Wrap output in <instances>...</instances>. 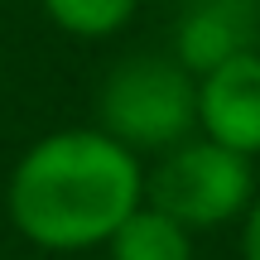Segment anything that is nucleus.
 Listing matches in <instances>:
<instances>
[{
    "label": "nucleus",
    "mask_w": 260,
    "mask_h": 260,
    "mask_svg": "<svg viewBox=\"0 0 260 260\" xmlns=\"http://www.w3.org/2000/svg\"><path fill=\"white\" fill-rule=\"evenodd\" d=\"M44 15L73 39H106L130 24L140 0H39Z\"/></svg>",
    "instance_id": "7"
},
{
    "label": "nucleus",
    "mask_w": 260,
    "mask_h": 260,
    "mask_svg": "<svg viewBox=\"0 0 260 260\" xmlns=\"http://www.w3.org/2000/svg\"><path fill=\"white\" fill-rule=\"evenodd\" d=\"M145 203L183 222L188 232H207L246 217V207L255 203V169L246 154L198 135L164 149L154 174L145 178Z\"/></svg>",
    "instance_id": "3"
},
{
    "label": "nucleus",
    "mask_w": 260,
    "mask_h": 260,
    "mask_svg": "<svg viewBox=\"0 0 260 260\" xmlns=\"http://www.w3.org/2000/svg\"><path fill=\"white\" fill-rule=\"evenodd\" d=\"M145 203L140 154L106 130H53L15 159L5 183L10 222L39 251H92Z\"/></svg>",
    "instance_id": "1"
},
{
    "label": "nucleus",
    "mask_w": 260,
    "mask_h": 260,
    "mask_svg": "<svg viewBox=\"0 0 260 260\" xmlns=\"http://www.w3.org/2000/svg\"><path fill=\"white\" fill-rule=\"evenodd\" d=\"M236 53H260V0H183L174 19V58L193 77Z\"/></svg>",
    "instance_id": "5"
},
{
    "label": "nucleus",
    "mask_w": 260,
    "mask_h": 260,
    "mask_svg": "<svg viewBox=\"0 0 260 260\" xmlns=\"http://www.w3.org/2000/svg\"><path fill=\"white\" fill-rule=\"evenodd\" d=\"M198 135L246 159L260 154V53H236L198 77Z\"/></svg>",
    "instance_id": "4"
},
{
    "label": "nucleus",
    "mask_w": 260,
    "mask_h": 260,
    "mask_svg": "<svg viewBox=\"0 0 260 260\" xmlns=\"http://www.w3.org/2000/svg\"><path fill=\"white\" fill-rule=\"evenodd\" d=\"M241 260H260V193L246 207V226H241Z\"/></svg>",
    "instance_id": "8"
},
{
    "label": "nucleus",
    "mask_w": 260,
    "mask_h": 260,
    "mask_svg": "<svg viewBox=\"0 0 260 260\" xmlns=\"http://www.w3.org/2000/svg\"><path fill=\"white\" fill-rule=\"evenodd\" d=\"M111 260H193V232L169 212L140 203L106 241Z\"/></svg>",
    "instance_id": "6"
},
{
    "label": "nucleus",
    "mask_w": 260,
    "mask_h": 260,
    "mask_svg": "<svg viewBox=\"0 0 260 260\" xmlns=\"http://www.w3.org/2000/svg\"><path fill=\"white\" fill-rule=\"evenodd\" d=\"M96 130L121 140L130 154L183 145L198 130V77L178 58H125L96 92Z\"/></svg>",
    "instance_id": "2"
}]
</instances>
